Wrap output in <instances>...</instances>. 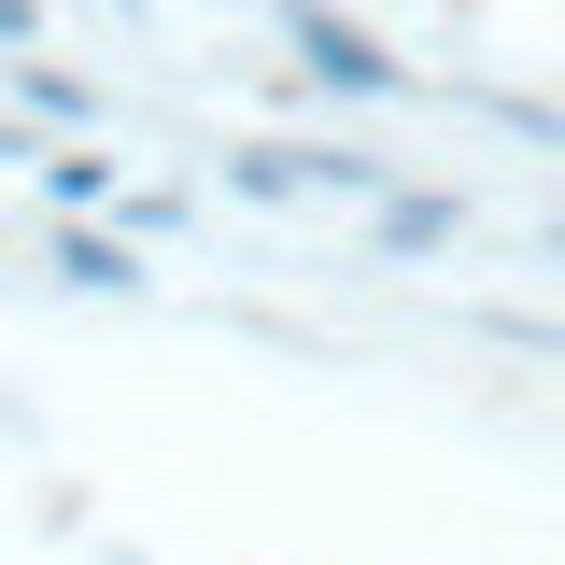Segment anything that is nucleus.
<instances>
[{
  "instance_id": "nucleus-1",
  "label": "nucleus",
  "mask_w": 565,
  "mask_h": 565,
  "mask_svg": "<svg viewBox=\"0 0 565 565\" xmlns=\"http://www.w3.org/2000/svg\"><path fill=\"white\" fill-rule=\"evenodd\" d=\"M282 29H297V43H311V71H326V85H340V99H411V71L382 57V43H367V29H340V14H326V0H297V14H282Z\"/></svg>"
},
{
  "instance_id": "nucleus-2",
  "label": "nucleus",
  "mask_w": 565,
  "mask_h": 565,
  "mask_svg": "<svg viewBox=\"0 0 565 565\" xmlns=\"http://www.w3.org/2000/svg\"><path fill=\"white\" fill-rule=\"evenodd\" d=\"M57 269L85 282V297H128V282H141V255H128V241H99V226H57Z\"/></svg>"
},
{
  "instance_id": "nucleus-3",
  "label": "nucleus",
  "mask_w": 565,
  "mask_h": 565,
  "mask_svg": "<svg viewBox=\"0 0 565 565\" xmlns=\"http://www.w3.org/2000/svg\"><path fill=\"white\" fill-rule=\"evenodd\" d=\"M382 241L424 255V241H452V199H382Z\"/></svg>"
},
{
  "instance_id": "nucleus-4",
  "label": "nucleus",
  "mask_w": 565,
  "mask_h": 565,
  "mask_svg": "<svg viewBox=\"0 0 565 565\" xmlns=\"http://www.w3.org/2000/svg\"><path fill=\"white\" fill-rule=\"evenodd\" d=\"M43 43V0H0V57H29Z\"/></svg>"
}]
</instances>
